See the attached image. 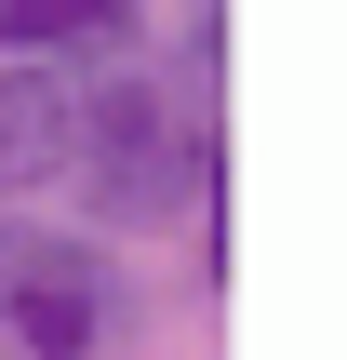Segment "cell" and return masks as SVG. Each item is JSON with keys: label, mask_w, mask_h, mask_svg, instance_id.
<instances>
[{"label": "cell", "mask_w": 347, "mask_h": 360, "mask_svg": "<svg viewBox=\"0 0 347 360\" xmlns=\"http://www.w3.org/2000/svg\"><path fill=\"white\" fill-rule=\"evenodd\" d=\"M120 334V267L107 240L53 214H0V347L13 360H107Z\"/></svg>", "instance_id": "obj_2"}, {"label": "cell", "mask_w": 347, "mask_h": 360, "mask_svg": "<svg viewBox=\"0 0 347 360\" xmlns=\"http://www.w3.org/2000/svg\"><path fill=\"white\" fill-rule=\"evenodd\" d=\"M120 67H134V53H120ZM94 80H107V67H0V214L67 200L80 134H94Z\"/></svg>", "instance_id": "obj_3"}, {"label": "cell", "mask_w": 347, "mask_h": 360, "mask_svg": "<svg viewBox=\"0 0 347 360\" xmlns=\"http://www.w3.org/2000/svg\"><path fill=\"white\" fill-rule=\"evenodd\" d=\"M214 200V120L187 80H160L147 53L94 80V134H80V174H67V214L80 240H160V227H201Z\"/></svg>", "instance_id": "obj_1"}, {"label": "cell", "mask_w": 347, "mask_h": 360, "mask_svg": "<svg viewBox=\"0 0 347 360\" xmlns=\"http://www.w3.org/2000/svg\"><path fill=\"white\" fill-rule=\"evenodd\" d=\"M147 53V0H0V67H120Z\"/></svg>", "instance_id": "obj_4"}]
</instances>
